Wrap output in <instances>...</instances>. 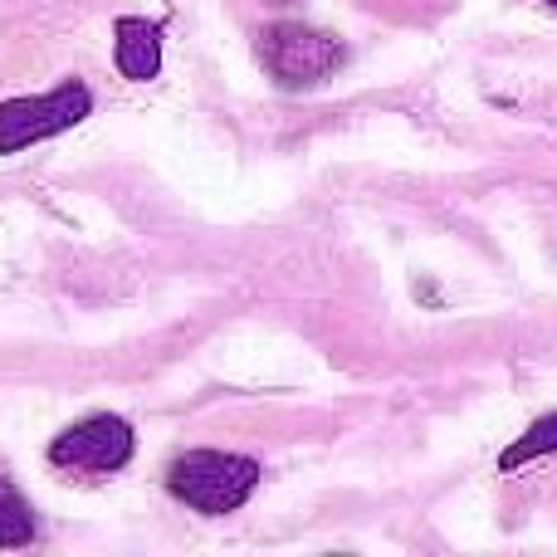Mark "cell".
<instances>
[{
	"mask_svg": "<svg viewBox=\"0 0 557 557\" xmlns=\"http://www.w3.org/2000/svg\"><path fill=\"white\" fill-rule=\"evenodd\" d=\"M260 484V460L235 450H186L166 470V490L196 513H231Z\"/></svg>",
	"mask_w": 557,
	"mask_h": 557,
	"instance_id": "6da1fadb",
	"label": "cell"
},
{
	"mask_svg": "<svg viewBox=\"0 0 557 557\" xmlns=\"http://www.w3.org/2000/svg\"><path fill=\"white\" fill-rule=\"evenodd\" d=\"M94 113V94L84 78H64L49 94H29V98H5L0 103V152H25V147L59 137L69 127H78Z\"/></svg>",
	"mask_w": 557,
	"mask_h": 557,
	"instance_id": "7a4b0ae2",
	"label": "cell"
},
{
	"mask_svg": "<svg viewBox=\"0 0 557 557\" xmlns=\"http://www.w3.org/2000/svg\"><path fill=\"white\" fill-rule=\"evenodd\" d=\"M260 59L284 88H313L347 59V45L323 35V29L278 20V25H270L260 35Z\"/></svg>",
	"mask_w": 557,
	"mask_h": 557,
	"instance_id": "3957f363",
	"label": "cell"
},
{
	"mask_svg": "<svg viewBox=\"0 0 557 557\" xmlns=\"http://www.w3.org/2000/svg\"><path fill=\"white\" fill-rule=\"evenodd\" d=\"M133 425L123 416H88V421L69 425L49 445V465L74 474H113L133 460Z\"/></svg>",
	"mask_w": 557,
	"mask_h": 557,
	"instance_id": "277c9868",
	"label": "cell"
},
{
	"mask_svg": "<svg viewBox=\"0 0 557 557\" xmlns=\"http://www.w3.org/2000/svg\"><path fill=\"white\" fill-rule=\"evenodd\" d=\"M113 64L133 84L157 78V69H162V25L143 15H123L113 25Z\"/></svg>",
	"mask_w": 557,
	"mask_h": 557,
	"instance_id": "5b68a950",
	"label": "cell"
},
{
	"mask_svg": "<svg viewBox=\"0 0 557 557\" xmlns=\"http://www.w3.org/2000/svg\"><path fill=\"white\" fill-rule=\"evenodd\" d=\"M29 543H35V513L25 494L0 474V548H29Z\"/></svg>",
	"mask_w": 557,
	"mask_h": 557,
	"instance_id": "8992f818",
	"label": "cell"
},
{
	"mask_svg": "<svg viewBox=\"0 0 557 557\" xmlns=\"http://www.w3.org/2000/svg\"><path fill=\"white\" fill-rule=\"evenodd\" d=\"M543 455H557V411L539 416V421H533L529 431L499 455V470H523V465L543 460Z\"/></svg>",
	"mask_w": 557,
	"mask_h": 557,
	"instance_id": "52a82bcc",
	"label": "cell"
},
{
	"mask_svg": "<svg viewBox=\"0 0 557 557\" xmlns=\"http://www.w3.org/2000/svg\"><path fill=\"white\" fill-rule=\"evenodd\" d=\"M548 5H557V0H548Z\"/></svg>",
	"mask_w": 557,
	"mask_h": 557,
	"instance_id": "ba28073f",
	"label": "cell"
}]
</instances>
